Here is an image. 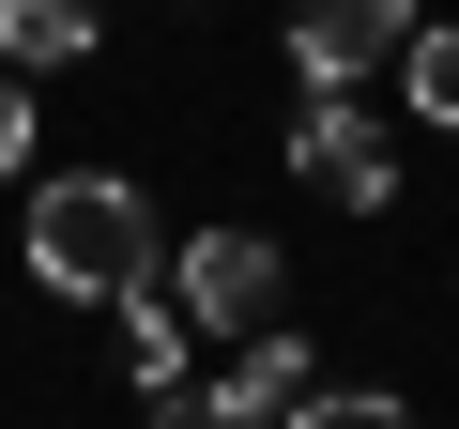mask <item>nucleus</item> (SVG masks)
<instances>
[{
  "mask_svg": "<svg viewBox=\"0 0 459 429\" xmlns=\"http://www.w3.org/2000/svg\"><path fill=\"white\" fill-rule=\"evenodd\" d=\"M31 276H47V292L123 307V292L153 276V199H138L123 169H62V184L31 199Z\"/></svg>",
  "mask_w": 459,
  "mask_h": 429,
  "instance_id": "nucleus-1",
  "label": "nucleus"
},
{
  "mask_svg": "<svg viewBox=\"0 0 459 429\" xmlns=\"http://www.w3.org/2000/svg\"><path fill=\"white\" fill-rule=\"evenodd\" d=\"M291 169H307L337 214H383V199H398V138H383L368 108H337V92H307V123H291Z\"/></svg>",
  "mask_w": 459,
  "mask_h": 429,
  "instance_id": "nucleus-2",
  "label": "nucleus"
},
{
  "mask_svg": "<svg viewBox=\"0 0 459 429\" xmlns=\"http://www.w3.org/2000/svg\"><path fill=\"white\" fill-rule=\"evenodd\" d=\"M398 47H413V0H307V16H291V62H307V92L398 77Z\"/></svg>",
  "mask_w": 459,
  "mask_h": 429,
  "instance_id": "nucleus-3",
  "label": "nucleus"
},
{
  "mask_svg": "<svg viewBox=\"0 0 459 429\" xmlns=\"http://www.w3.org/2000/svg\"><path fill=\"white\" fill-rule=\"evenodd\" d=\"M307 398H322V368H307V337H291V322H246V353L199 383V414H214V429H291Z\"/></svg>",
  "mask_w": 459,
  "mask_h": 429,
  "instance_id": "nucleus-4",
  "label": "nucleus"
},
{
  "mask_svg": "<svg viewBox=\"0 0 459 429\" xmlns=\"http://www.w3.org/2000/svg\"><path fill=\"white\" fill-rule=\"evenodd\" d=\"M184 322H214V337L276 322V246H261V231H199V246H184Z\"/></svg>",
  "mask_w": 459,
  "mask_h": 429,
  "instance_id": "nucleus-5",
  "label": "nucleus"
},
{
  "mask_svg": "<svg viewBox=\"0 0 459 429\" xmlns=\"http://www.w3.org/2000/svg\"><path fill=\"white\" fill-rule=\"evenodd\" d=\"M77 47H92V0H0V62L47 77V62H77Z\"/></svg>",
  "mask_w": 459,
  "mask_h": 429,
  "instance_id": "nucleus-6",
  "label": "nucleus"
},
{
  "mask_svg": "<svg viewBox=\"0 0 459 429\" xmlns=\"http://www.w3.org/2000/svg\"><path fill=\"white\" fill-rule=\"evenodd\" d=\"M398 92H413L429 123H459V31H413V47H398Z\"/></svg>",
  "mask_w": 459,
  "mask_h": 429,
  "instance_id": "nucleus-7",
  "label": "nucleus"
},
{
  "mask_svg": "<svg viewBox=\"0 0 459 429\" xmlns=\"http://www.w3.org/2000/svg\"><path fill=\"white\" fill-rule=\"evenodd\" d=\"M307 429H398V398H383V383H322V398H307Z\"/></svg>",
  "mask_w": 459,
  "mask_h": 429,
  "instance_id": "nucleus-8",
  "label": "nucleus"
},
{
  "mask_svg": "<svg viewBox=\"0 0 459 429\" xmlns=\"http://www.w3.org/2000/svg\"><path fill=\"white\" fill-rule=\"evenodd\" d=\"M0 169H31V62H0Z\"/></svg>",
  "mask_w": 459,
  "mask_h": 429,
  "instance_id": "nucleus-9",
  "label": "nucleus"
}]
</instances>
